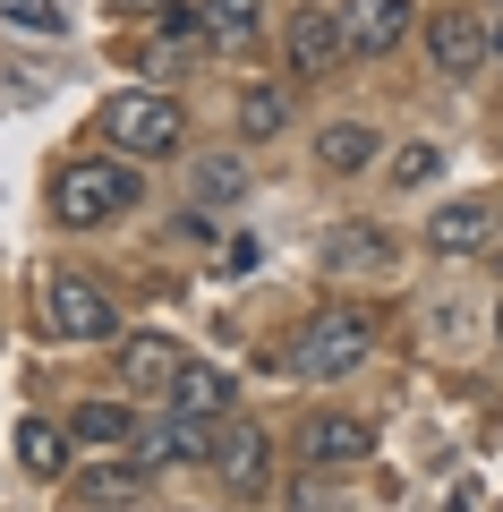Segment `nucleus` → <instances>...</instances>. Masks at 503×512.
Returning a JSON list of instances; mask_svg holds the SVG:
<instances>
[{"label": "nucleus", "mask_w": 503, "mask_h": 512, "mask_svg": "<svg viewBox=\"0 0 503 512\" xmlns=\"http://www.w3.org/2000/svg\"><path fill=\"white\" fill-rule=\"evenodd\" d=\"M486 52H495V35H486V18H469V9H444V18H427V60L444 77H478Z\"/></svg>", "instance_id": "6"}, {"label": "nucleus", "mask_w": 503, "mask_h": 512, "mask_svg": "<svg viewBox=\"0 0 503 512\" xmlns=\"http://www.w3.org/2000/svg\"><path fill=\"white\" fill-rule=\"evenodd\" d=\"M180 128H188V111H180V94H162V86H128V94L103 103V137L128 154V163L180 154Z\"/></svg>", "instance_id": "1"}, {"label": "nucleus", "mask_w": 503, "mask_h": 512, "mask_svg": "<svg viewBox=\"0 0 503 512\" xmlns=\"http://www.w3.org/2000/svg\"><path fill=\"white\" fill-rule=\"evenodd\" d=\"M290 504H299V512H342V495H333V487H316V470H307V478H299V495H290Z\"/></svg>", "instance_id": "24"}, {"label": "nucleus", "mask_w": 503, "mask_h": 512, "mask_svg": "<svg viewBox=\"0 0 503 512\" xmlns=\"http://www.w3.org/2000/svg\"><path fill=\"white\" fill-rule=\"evenodd\" d=\"M43 325H52L60 342H111L120 316H111V291H94L86 274H60L52 299H43Z\"/></svg>", "instance_id": "4"}, {"label": "nucleus", "mask_w": 503, "mask_h": 512, "mask_svg": "<svg viewBox=\"0 0 503 512\" xmlns=\"http://www.w3.org/2000/svg\"><path fill=\"white\" fill-rule=\"evenodd\" d=\"M410 35V0H342V43L350 60H376Z\"/></svg>", "instance_id": "9"}, {"label": "nucleus", "mask_w": 503, "mask_h": 512, "mask_svg": "<svg viewBox=\"0 0 503 512\" xmlns=\"http://www.w3.org/2000/svg\"><path fill=\"white\" fill-rule=\"evenodd\" d=\"M486 35H495V52H503V18H495V26H486Z\"/></svg>", "instance_id": "27"}, {"label": "nucleus", "mask_w": 503, "mask_h": 512, "mask_svg": "<svg viewBox=\"0 0 503 512\" xmlns=\"http://www.w3.org/2000/svg\"><path fill=\"white\" fill-rule=\"evenodd\" d=\"M367 350H376V325H367L359 308H324V316L299 325L290 367H299L307 384H333V376H350V367H367Z\"/></svg>", "instance_id": "3"}, {"label": "nucleus", "mask_w": 503, "mask_h": 512, "mask_svg": "<svg viewBox=\"0 0 503 512\" xmlns=\"http://www.w3.org/2000/svg\"><path fill=\"white\" fill-rule=\"evenodd\" d=\"M137 487H145L137 461H103V470H77V495H86V504H128Z\"/></svg>", "instance_id": "19"}, {"label": "nucleus", "mask_w": 503, "mask_h": 512, "mask_svg": "<svg viewBox=\"0 0 503 512\" xmlns=\"http://www.w3.org/2000/svg\"><path fill=\"white\" fill-rule=\"evenodd\" d=\"M128 205H137V171L128 163H69L52 180V222L60 231H94V222H111V214H128Z\"/></svg>", "instance_id": "2"}, {"label": "nucleus", "mask_w": 503, "mask_h": 512, "mask_svg": "<svg viewBox=\"0 0 503 512\" xmlns=\"http://www.w3.org/2000/svg\"><path fill=\"white\" fill-rule=\"evenodd\" d=\"M324 265L333 274H376V265H393V231L384 222H342V231L324 239Z\"/></svg>", "instance_id": "13"}, {"label": "nucleus", "mask_w": 503, "mask_h": 512, "mask_svg": "<svg viewBox=\"0 0 503 512\" xmlns=\"http://www.w3.org/2000/svg\"><path fill=\"white\" fill-rule=\"evenodd\" d=\"M435 171H444V154H435V146H401V154H393V180H401V188L435 180Z\"/></svg>", "instance_id": "22"}, {"label": "nucleus", "mask_w": 503, "mask_h": 512, "mask_svg": "<svg viewBox=\"0 0 503 512\" xmlns=\"http://www.w3.org/2000/svg\"><path fill=\"white\" fill-rule=\"evenodd\" d=\"M120 18H171V0H111Z\"/></svg>", "instance_id": "26"}, {"label": "nucleus", "mask_w": 503, "mask_h": 512, "mask_svg": "<svg viewBox=\"0 0 503 512\" xmlns=\"http://www.w3.org/2000/svg\"><path fill=\"white\" fill-rule=\"evenodd\" d=\"M128 453H137V470H162V461H214V436H205V419H188V410H162V419H145L137 436H128Z\"/></svg>", "instance_id": "5"}, {"label": "nucleus", "mask_w": 503, "mask_h": 512, "mask_svg": "<svg viewBox=\"0 0 503 512\" xmlns=\"http://www.w3.org/2000/svg\"><path fill=\"white\" fill-rule=\"evenodd\" d=\"M214 470H222V487H231V495H265L273 487L265 427H222V436H214Z\"/></svg>", "instance_id": "8"}, {"label": "nucleus", "mask_w": 503, "mask_h": 512, "mask_svg": "<svg viewBox=\"0 0 503 512\" xmlns=\"http://www.w3.org/2000/svg\"><path fill=\"white\" fill-rule=\"evenodd\" d=\"M239 128H248V137H282L290 128V94L282 86H248L239 94Z\"/></svg>", "instance_id": "20"}, {"label": "nucleus", "mask_w": 503, "mask_h": 512, "mask_svg": "<svg viewBox=\"0 0 503 512\" xmlns=\"http://www.w3.org/2000/svg\"><path fill=\"white\" fill-rule=\"evenodd\" d=\"M495 231H503V222L486 214V205H469V197H452V205H435V214H427V248L435 256H486V248H495Z\"/></svg>", "instance_id": "12"}, {"label": "nucleus", "mask_w": 503, "mask_h": 512, "mask_svg": "<svg viewBox=\"0 0 503 512\" xmlns=\"http://www.w3.org/2000/svg\"><path fill=\"white\" fill-rule=\"evenodd\" d=\"M231 393H239V384L222 376V367L188 359V367H180V384H171V410H188V419H205V427H214V419H231Z\"/></svg>", "instance_id": "14"}, {"label": "nucleus", "mask_w": 503, "mask_h": 512, "mask_svg": "<svg viewBox=\"0 0 503 512\" xmlns=\"http://www.w3.org/2000/svg\"><path fill=\"white\" fill-rule=\"evenodd\" d=\"M180 342L171 333H120V384L128 393H171L180 384Z\"/></svg>", "instance_id": "10"}, {"label": "nucleus", "mask_w": 503, "mask_h": 512, "mask_svg": "<svg viewBox=\"0 0 503 512\" xmlns=\"http://www.w3.org/2000/svg\"><path fill=\"white\" fill-rule=\"evenodd\" d=\"M495 222H503V214H495Z\"/></svg>", "instance_id": "30"}, {"label": "nucleus", "mask_w": 503, "mask_h": 512, "mask_svg": "<svg viewBox=\"0 0 503 512\" xmlns=\"http://www.w3.org/2000/svg\"><path fill=\"white\" fill-rule=\"evenodd\" d=\"M495 333H503V308H495Z\"/></svg>", "instance_id": "28"}, {"label": "nucleus", "mask_w": 503, "mask_h": 512, "mask_svg": "<svg viewBox=\"0 0 503 512\" xmlns=\"http://www.w3.org/2000/svg\"><path fill=\"white\" fill-rule=\"evenodd\" d=\"M205 35H214L222 52H248V35H256V0H205Z\"/></svg>", "instance_id": "21"}, {"label": "nucleus", "mask_w": 503, "mask_h": 512, "mask_svg": "<svg viewBox=\"0 0 503 512\" xmlns=\"http://www.w3.org/2000/svg\"><path fill=\"white\" fill-rule=\"evenodd\" d=\"M188 197L197 205H239L248 197V154H197V163H188Z\"/></svg>", "instance_id": "15"}, {"label": "nucleus", "mask_w": 503, "mask_h": 512, "mask_svg": "<svg viewBox=\"0 0 503 512\" xmlns=\"http://www.w3.org/2000/svg\"><path fill=\"white\" fill-rule=\"evenodd\" d=\"M18 461H26L35 478H60V470H69V436L43 427V419H26V427H18Z\"/></svg>", "instance_id": "18"}, {"label": "nucleus", "mask_w": 503, "mask_h": 512, "mask_svg": "<svg viewBox=\"0 0 503 512\" xmlns=\"http://www.w3.org/2000/svg\"><path fill=\"white\" fill-rule=\"evenodd\" d=\"M299 453L316 461V470H350V461L376 453V436H367V419H342V410H316V419L299 427Z\"/></svg>", "instance_id": "11"}, {"label": "nucleus", "mask_w": 503, "mask_h": 512, "mask_svg": "<svg viewBox=\"0 0 503 512\" xmlns=\"http://www.w3.org/2000/svg\"><path fill=\"white\" fill-rule=\"evenodd\" d=\"M69 436L77 444H128V436H137V419H128V402H77Z\"/></svg>", "instance_id": "17"}, {"label": "nucleus", "mask_w": 503, "mask_h": 512, "mask_svg": "<svg viewBox=\"0 0 503 512\" xmlns=\"http://www.w3.org/2000/svg\"><path fill=\"white\" fill-rule=\"evenodd\" d=\"M282 52H290V77L342 69V60H350V43H342V9H299V18H290V35H282Z\"/></svg>", "instance_id": "7"}, {"label": "nucleus", "mask_w": 503, "mask_h": 512, "mask_svg": "<svg viewBox=\"0 0 503 512\" xmlns=\"http://www.w3.org/2000/svg\"><path fill=\"white\" fill-rule=\"evenodd\" d=\"M9 18H18V26H43V35L69 26V18H60V0H9Z\"/></svg>", "instance_id": "23"}, {"label": "nucleus", "mask_w": 503, "mask_h": 512, "mask_svg": "<svg viewBox=\"0 0 503 512\" xmlns=\"http://www.w3.org/2000/svg\"><path fill=\"white\" fill-rule=\"evenodd\" d=\"M495 265H503V256H495Z\"/></svg>", "instance_id": "29"}, {"label": "nucleus", "mask_w": 503, "mask_h": 512, "mask_svg": "<svg viewBox=\"0 0 503 512\" xmlns=\"http://www.w3.org/2000/svg\"><path fill=\"white\" fill-rule=\"evenodd\" d=\"M316 163L324 171H367V163H376V128H367V120H333L316 137Z\"/></svg>", "instance_id": "16"}, {"label": "nucleus", "mask_w": 503, "mask_h": 512, "mask_svg": "<svg viewBox=\"0 0 503 512\" xmlns=\"http://www.w3.org/2000/svg\"><path fill=\"white\" fill-rule=\"evenodd\" d=\"M256 265H265V248H256V239H231V248H222V274H256Z\"/></svg>", "instance_id": "25"}]
</instances>
